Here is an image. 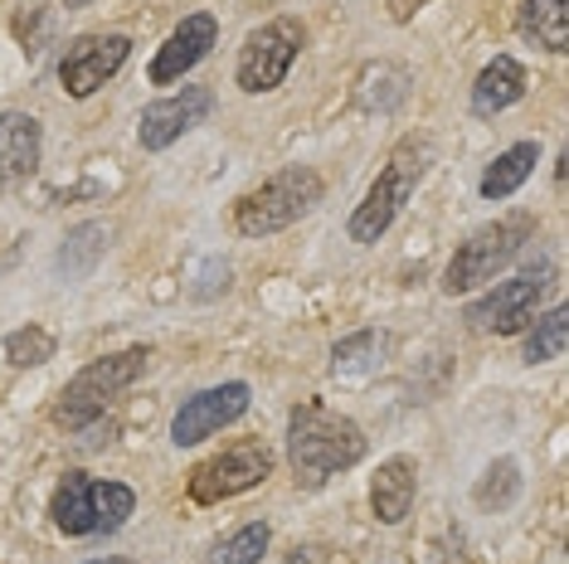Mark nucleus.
I'll return each mask as SVG.
<instances>
[{"mask_svg":"<svg viewBox=\"0 0 569 564\" xmlns=\"http://www.w3.org/2000/svg\"><path fill=\"white\" fill-rule=\"evenodd\" d=\"M423 165H429V151L419 147V137H405L399 147L390 151V161L380 165V175L370 181L366 200L351 210L346 220V234L351 243H380L390 234V224L405 214V204L413 200V190L423 181Z\"/></svg>","mask_w":569,"mask_h":564,"instance_id":"nucleus-6","label":"nucleus"},{"mask_svg":"<svg viewBox=\"0 0 569 564\" xmlns=\"http://www.w3.org/2000/svg\"><path fill=\"white\" fill-rule=\"evenodd\" d=\"M108 253V229L102 224H79L59 249V273L69 278H88L98 268V259Z\"/></svg>","mask_w":569,"mask_h":564,"instance_id":"nucleus-22","label":"nucleus"},{"mask_svg":"<svg viewBox=\"0 0 569 564\" xmlns=\"http://www.w3.org/2000/svg\"><path fill=\"white\" fill-rule=\"evenodd\" d=\"M550 282H555L550 268H526V273L497 282L491 292H482L477 302H468L462 322H468L472 331H487V336H521V331L536 322Z\"/></svg>","mask_w":569,"mask_h":564,"instance_id":"nucleus-9","label":"nucleus"},{"mask_svg":"<svg viewBox=\"0 0 569 564\" xmlns=\"http://www.w3.org/2000/svg\"><path fill=\"white\" fill-rule=\"evenodd\" d=\"M423 6H429V0H385V10H390V20H395V24H409Z\"/></svg>","mask_w":569,"mask_h":564,"instance_id":"nucleus-25","label":"nucleus"},{"mask_svg":"<svg viewBox=\"0 0 569 564\" xmlns=\"http://www.w3.org/2000/svg\"><path fill=\"white\" fill-rule=\"evenodd\" d=\"M536 165H540V141H516V147L497 151V161L482 171L477 195H482V200H511L516 190L536 175Z\"/></svg>","mask_w":569,"mask_h":564,"instance_id":"nucleus-17","label":"nucleus"},{"mask_svg":"<svg viewBox=\"0 0 569 564\" xmlns=\"http://www.w3.org/2000/svg\"><path fill=\"white\" fill-rule=\"evenodd\" d=\"M516 492H521V467H516L511 457H497V463L482 472V482H477V506L482 511H507L516 502Z\"/></svg>","mask_w":569,"mask_h":564,"instance_id":"nucleus-24","label":"nucleus"},{"mask_svg":"<svg viewBox=\"0 0 569 564\" xmlns=\"http://www.w3.org/2000/svg\"><path fill=\"white\" fill-rule=\"evenodd\" d=\"M530 239H536V214H501V220L482 224L477 234L462 239L458 253L448 259L443 292L448 298H462V292H477V288H487V282H497Z\"/></svg>","mask_w":569,"mask_h":564,"instance_id":"nucleus-5","label":"nucleus"},{"mask_svg":"<svg viewBox=\"0 0 569 564\" xmlns=\"http://www.w3.org/2000/svg\"><path fill=\"white\" fill-rule=\"evenodd\" d=\"M54 351H59V341H54V331L40 326V322H30V326H16L6 341H0V355H6L16 370H34V365H44V361H54Z\"/></svg>","mask_w":569,"mask_h":564,"instance_id":"nucleus-21","label":"nucleus"},{"mask_svg":"<svg viewBox=\"0 0 569 564\" xmlns=\"http://www.w3.org/2000/svg\"><path fill=\"white\" fill-rule=\"evenodd\" d=\"M307 44V30L297 16H273L263 20L258 30H249V40L239 49V63H234V83L243 93H273L288 79V69L297 63Z\"/></svg>","mask_w":569,"mask_h":564,"instance_id":"nucleus-7","label":"nucleus"},{"mask_svg":"<svg viewBox=\"0 0 569 564\" xmlns=\"http://www.w3.org/2000/svg\"><path fill=\"white\" fill-rule=\"evenodd\" d=\"M147 365H151L147 345H127V351H118V355L88 361L79 375L63 384V394L54 404V423L69 429V433H79L83 447L108 443L112 433H118V419L108 414V404L118 400L122 390H132V384L147 375Z\"/></svg>","mask_w":569,"mask_h":564,"instance_id":"nucleus-1","label":"nucleus"},{"mask_svg":"<svg viewBox=\"0 0 569 564\" xmlns=\"http://www.w3.org/2000/svg\"><path fill=\"white\" fill-rule=\"evenodd\" d=\"M268 472H273V453H268L258 439H243V443H229L224 453H214V457H204V463L190 467L186 496L196 506L234 502V496L253 492L258 482H268Z\"/></svg>","mask_w":569,"mask_h":564,"instance_id":"nucleus-8","label":"nucleus"},{"mask_svg":"<svg viewBox=\"0 0 569 564\" xmlns=\"http://www.w3.org/2000/svg\"><path fill=\"white\" fill-rule=\"evenodd\" d=\"M380 351H385L380 331H356V336L331 345V370L336 375H366V370L380 361Z\"/></svg>","mask_w":569,"mask_h":564,"instance_id":"nucleus-23","label":"nucleus"},{"mask_svg":"<svg viewBox=\"0 0 569 564\" xmlns=\"http://www.w3.org/2000/svg\"><path fill=\"white\" fill-rule=\"evenodd\" d=\"M321 195H327V181H321L312 165H282L263 185L243 190L234 200V210H229V220H234L239 239H273L282 229H292L297 220H307L321 204Z\"/></svg>","mask_w":569,"mask_h":564,"instance_id":"nucleus-3","label":"nucleus"},{"mask_svg":"<svg viewBox=\"0 0 569 564\" xmlns=\"http://www.w3.org/2000/svg\"><path fill=\"white\" fill-rule=\"evenodd\" d=\"M413 496H419V463L405 453L385 457L370 477V511L380 525H405L413 511Z\"/></svg>","mask_w":569,"mask_h":564,"instance_id":"nucleus-15","label":"nucleus"},{"mask_svg":"<svg viewBox=\"0 0 569 564\" xmlns=\"http://www.w3.org/2000/svg\"><path fill=\"white\" fill-rule=\"evenodd\" d=\"M132 59V40L127 34H79L59 54V83L69 98H93L122 63Z\"/></svg>","mask_w":569,"mask_h":564,"instance_id":"nucleus-11","label":"nucleus"},{"mask_svg":"<svg viewBox=\"0 0 569 564\" xmlns=\"http://www.w3.org/2000/svg\"><path fill=\"white\" fill-rule=\"evenodd\" d=\"M526 88H530L526 63L516 54L487 59V69L477 73V83H472V112L477 118H501V112L526 98Z\"/></svg>","mask_w":569,"mask_h":564,"instance_id":"nucleus-16","label":"nucleus"},{"mask_svg":"<svg viewBox=\"0 0 569 564\" xmlns=\"http://www.w3.org/2000/svg\"><path fill=\"white\" fill-rule=\"evenodd\" d=\"M88 564H102V560H88Z\"/></svg>","mask_w":569,"mask_h":564,"instance_id":"nucleus-29","label":"nucleus"},{"mask_svg":"<svg viewBox=\"0 0 569 564\" xmlns=\"http://www.w3.org/2000/svg\"><path fill=\"white\" fill-rule=\"evenodd\" d=\"M214 40H219V16H214V10H190V16L180 20L171 34H166V44L157 49V59H151L147 79L157 88L180 83L190 69H196V63L210 59Z\"/></svg>","mask_w":569,"mask_h":564,"instance_id":"nucleus-13","label":"nucleus"},{"mask_svg":"<svg viewBox=\"0 0 569 564\" xmlns=\"http://www.w3.org/2000/svg\"><path fill=\"white\" fill-rule=\"evenodd\" d=\"M370 439L356 419L336 414L321 400H302L288 414V467L297 486H327L336 472L366 463Z\"/></svg>","mask_w":569,"mask_h":564,"instance_id":"nucleus-2","label":"nucleus"},{"mask_svg":"<svg viewBox=\"0 0 569 564\" xmlns=\"http://www.w3.org/2000/svg\"><path fill=\"white\" fill-rule=\"evenodd\" d=\"M268 545H273V525L249 521V525H239L234 535H224V541L210 550V560L204 564H263Z\"/></svg>","mask_w":569,"mask_h":564,"instance_id":"nucleus-20","label":"nucleus"},{"mask_svg":"<svg viewBox=\"0 0 569 564\" xmlns=\"http://www.w3.org/2000/svg\"><path fill=\"white\" fill-rule=\"evenodd\" d=\"M243 6H263L268 10V6H278V0H243Z\"/></svg>","mask_w":569,"mask_h":564,"instance_id":"nucleus-27","label":"nucleus"},{"mask_svg":"<svg viewBox=\"0 0 569 564\" xmlns=\"http://www.w3.org/2000/svg\"><path fill=\"white\" fill-rule=\"evenodd\" d=\"M253 404V390L243 380H224V384H210V390L190 394L186 404L176 409L171 419V443L176 447H196L204 439H214L219 429H229V423H239L249 414Z\"/></svg>","mask_w":569,"mask_h":564,"instance_id":"nucleus-10","label":"nucleus"},{"mask_svg":"<svg viewBox=\"0 0 569 564\" xmlns=\"http://www.w3.org/2000/svg\"><path fill=\"white\" fill-rule=\"evenodd\" d=\"M565 341H569V312L555 306V312L536 316L526 326V345H521V361L526 365H546V361H560L565 355Z\"/></svg>","mask_w":569,"mask_h":564,"instance_id":"nucleus-19","label":"nucleus"},{"mask_svg":"<svg viewBox=\"0 0 569 564\" xmlns=\"http://www.w3.org/2000/svg\"><path fill=\"white\" fill-rule=\"evenodd\" d=\"M83 6H93V0H63V10H83Z\"/></svg>","mask_w":569,"mask_h":564,"instance_id":"nucleus-26","label":"nucleus"},{"mask_svg":"<svg viewBox=\"0 0 569 564\" xmlns=\"http://www.w3.org/2000/svg\"><path fill=\"white\" fill-rule=\"evenodd\" d=\"M210 112H214V88H200V83L180 88V93H171V98L147 102V108H141V127H137L141 151L176 147V141L186 137V132H196V127L210 118Z\"/></svg>","mask_w":569,"mask_h":564,"instance_id":"nucleus-12","label":"nucleus"},{"mask_svg":"<svg viewBox=\"0 0 569 564\" xmlns=\"http://www.w3.org/2000/svg\"><path fill=\"white\" fill-rule=\"evenodd\" d=\"M44 157V127L30 112H0V190L24 185L40 171Z\"/></svg>","mask_w":569,"mask_h":564,"instance_id":"nucleus-14","label":"nucleus"},{"mask_svg":"<svg viewBox=\"0 0 569 564\" xmlns=\"http://www.w3.org/2000/svg\"><path fill=\"white\" fill-rule=\"evenodd\" d=\"M521 34L546 54H565L569 49V0H521Z\"/></svg>","mask_w":569,"mask_h":564,"instance_id":"nucleus-18","label":"nucleus"},{"mask_svg":"<svg viewBox=\"0 0 569 564\" xmlns=\"http://www.w3.org/2000/svg\"><path fill=\"white\" fill-rule=\"evenodd\" d=\"M102 564H132V560H102Z\"/></svg>","mask_w":569,"mask_h":564,"instance_id":"nucleus-28","label":"nucleus"},{"mask_svg":"<svg viewBox=\"0 0 569 564\" xmlns=\"http://www.w3.org/2000/svg\"><path fill=\"white\" fill-rule=\"evenodd\" d=\"M137 511V492L127 482H102L88 477V472H69L54 486V502H49V516H54L59 535L69 541H93V535H118Z\"/></svg>","mask_w":569,"mask_h":564,"instance_id":"nucleus-4","label":"nucleus"}]
</instances>
